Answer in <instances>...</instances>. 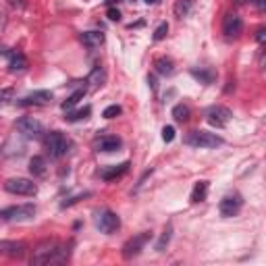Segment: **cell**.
<instances>
[{
  "mask_svg": "<svg viewBox=\"0 0 266 266\" xmlns=\"http://www.w3.org/2000/svg\"><path fill=\"white\" fill-rule=\"evenodd\" d=\"M69 258V249L54 239H46L34 247L32 251V264H61Z\"/></svg>",
  "mask_w": 266,
  "mask_h": 266,
  "instance_id": "cell-1",
  "label": "cell"
},
{
  "mask_svg": "<svg viewBox=\"0 0 266 266\" xmlns=\"http://www.w3.org/2000/svg\"><path fill=\"white\" fill-rule=\"evenodd\" d=\"M44 142H46V150L50 154V158H63L67 156L69 148H71V142L61 131H50Z\"/></svg>",
  "mask_w": 266,
  "mask_h": 266,
  "instance_id": "cell-2",
  "label": "cell"
},
{
  "mask_svg": "<svg viewBox=\"0 0 266 266\" xmlns=\"http://www.w3.org/2000/svg\"><path fill=\"white\" fill-rule=\"evenodd\" d=\"M185 144L193 146V148H218L222 146V137H218L216 133L210 131H191L185 135Z\"/></svg>",
  "mask_w": 266,
  "mask_h": 266,
  "instance_id": "cell-3",
  "label": "cell"
},
{
  "mask_svg": "<svg viewBox=\"0 0 266 266\" xmlns=\"http://www.w3.org/2000/svg\"><path fill=\"white\" fill-rule=\"evenodd\" d=\"M36 206L34 204H21V206H11L0 210V218L11 220V222H21V220H32L36 216Z\"/></svg>",
  "mask_w": 266,
  "mask_h": 266,
  "instance_id": "cell-4",
  "label": "cell"
},
{
  "mask_svg": "<svg viewBox=\"0 0 266 266\" xmlns=\"http://www.w3.org/2000/svg\"><path fill=\"white\" fill-rule=\"evenodd\" d=\"M5 189L13 195H36L38 193V185L34 183L32 179H25V177H13L7 179Z\"/></svg>",
  "mask_w": 266,
  "mask_h": 266,
  "instance_id": "cell-5",
  "label": "cell"
},
{
  "mask_svg": "<svg viewBox=\"0 0 266 266\" xmlns=\"http://www.w3.org/2000/svg\"><path fill=\"white\" fill-rule=\"evenodd\" d=\"M17 129L19 133H23L27 139H40L42 135H44V125H42L38 119L34 117H23L17 121Z\"/></svg>",
  "mask_w": 266,
  "mask_h": 266,
  "instance_id": "cell-6",
  "label": "cell"
},
{
  "mask_svg": "<svg viewBox=\"0 0 266 266\" xmlns=\"http://www.w3.org/2000/svg\"><path fill=\"white\" fill-rule=\"evenodd\" d=\"M96 227L106 235H113L121 229V218L113 212V210H102V212L96 216Z\"/></svg>",
  "mask_w": 266,
  "mask_h": 266,
  "instance_id": "cell-7",
  "label": "cell"
},
{
  "mask_svg": "<svg viewBox=\"0 0 266 266\" xmlns=\"http://www.w3.org/2000/svg\"><path fill=\"white\" fill-rule=\"evenodd\" d=\"M206 121L212 125V127L222 129V127H227L231 121V110L225 106H210L206 110Z\"/></svg>",
  "mask_w": 266,
  "mask_h": 266,
  "instance_id": "cell-8",
  "label": "cell"
},
{
  "mask_svg": "<svg viewBox=\"0 0 266 266\" xmlns=\"http://www.w3.org/2000/svg\"><path fill=\"white\" fill-rule=\"evenodd\" d=\"M150 233H139V235H135V237H131V239L123 245V258L125 260H131V258H135L139 251H142L144 247H146V243L150 241Z\"/></svg>",
  "mask_w": 266,
  "mask_h": 266,
  "instance_id": "cell-9",
  "label": "cell"
},
{
  "mask_svg": "<svg viewBox=\"0 0 266 266\" xmlns=\"http://www.w3.org/2000/svg\"><path fill=\"white\" fill-rule=\"evenodd\" d=\"M243 32V21L237 13H227L222 19V34L227 38H239Z\"/></svg>",
  "mask_w": 266,
  "mask_h": 266,
  "instance_id": "cell-10",
  "label": "cell"
},
{
  "mask_svg": "<svg viewBox=\"0 0 266 266\" xmlns=\"http://www.w3.org/2000/svg\"><path fill=\"white\" fill-rule=\"evenodd\" d=\"M241 204H243V200L239 198V195H225V198L220 200V204H218L220 216H225V218L237 216V214H239V210H241Z\"/></svg>",
  "mask_w": 266,
  "mask_h": 266,
  "instance_id": "cell-11",
  "label": "cell"
},
{
  "mask_svg": "<svg viewBox=\"0 0 266 266\" xmlns=\"http://www.w3.org/2000/svg\"><path fill=\"white\" fill-rule=\"evenodd\" d=\"M25 251H27V247L23 241H0V256L19 260L25 256Z\"/></svg>",
  "mask_w": 266,
  "mask_h": 266,
  "instance_id": "cell-12",
  "label": "cell"
},
{
  "mask_svg": "<svg viewBox=\"0 0 266 266\" xmlns=\"http://www.w3.org/2000/svg\"><path fill=\"white\" fill-rule=\"evenodd\" d=\"M50 100H52V94L48 90H38V92L30 94V96H25L23 100H19L17 104L19 106H44Z\"/></svg>",
  "mask_w": 266,
  "mask_h": 266,
  "instance_id": "cell-13",
  "label": "cell"
},
{
  "mask_svg": "<svg viewBox=\"0 0 266 266\" xmlns=\"http://www.w3.org/2000/svg\"><path fill=\"white\" fill-rule=\"evenodd\" d=\"M30 173L34 177H38V179L46 177L48 175V162H46V158L44 156H34L30 160Z\"/></svg>",
  "mask_w": 266,
  "mask_h": 266,
  "instance_id": "cell-14",
  "label": "cell"
},
{
  "mask_svg": "<svg viewBox=\"0 0 266 266\" xmlns=\"http://www.w3.org/2000/svg\"><path fill=\"white\" fill-rule=\"evenodd\" d=\"M121 148V139L117 135H102L98 139V150L100 152H117Z\"/></svg>",
  "mask_w": 266,
  "mask_h": 266,
  "instance_id": "cell-15",
  "label": "cell"
},
{
  "mask_svg": "<svg viewBox=\"0 0 266 266\" xmlns=\"http://www.w3.org/2000/svg\"><path fill=\"white\" fill-rule=\"evenodd\" d=\"M27 69V59L21 52H11L9 57V71L11 73H23Z\"/></svg>",
  "mask_w": 266,
  "mask_h": 266,
  "instance_id": "cell-16",
  "label": "cell"
},
{
  "mask_svg": "<svg viewBox=\"0 0 266 266\" xmlns=\"http://www.w3.org/2000/svg\"><path fill=\"white\" fill-rule=\"evenodd\" d=\"M127 169H129V162H121V164L110 166V169H102V171H100V177H102L104 181H113V179H117V177H121V175L127 173Z\"/></svg>",
  "mask_w": 266,
  "mask_h": 266,
  "instance_id": "cell-17",
  "label": "cell"
},
{
  "mask_svg": "<svg viewBox=\"0 0 266 266\" xmlns=\"http://www.w3.org/2000/svg\"><path fill=\"white\" fill-rule=\"evenodd\" d=\"M81 42L88 48H98L104 42V34L102 32H86V34H81Z\"/></svg>",
  "mask_w": 266,
  "mask_h": 266,
  "instance_id": "cell-18",
  "label": "cell"
},
{
  "mask_svg": "<svg viewBox=\"0 0 266 266\" xmlns=\"http://www.w3.org/2000/svg\"><path fill=\"white\" fill-rule=\"evenodd\" d=\"M154 69H156V73L158 75H173L175 71V65L171 59H166V57H158L156 61H154Z\"/></svg>",
  "mask_w": 266,
  "mask_h": 266,
  "instance_id": "cell-19",
  "label": "cell"
},
{
  "mask_svg": "<svg viewBox=\"0 0 266 266\" xmlns=\"http://www.w3.org/2000/svg\"><path fill=\"white\" fill-rule=\"evenodd\" d=\"M206 193H208V181H198V183L193 185V189H191L189 200H191L193 204L204 202V200H206Z\"/></svg>",
  "mask_w": 266,
  "mask_h": 266,
  "instance_id": "cell-20",
  "label": "cell"
},
{
  "mask_svg": "<svg viewBox=\"0 0 266 266\" xmlns=\"http://www.w3.org/2000/svg\"><path fill=\"white\" fill-rule=\"evenodd\" d=\"M191 9H193V0H177L173 7V13H175V17L183 19L191 13Z\"/></svg>",
  "mask_w": 266,
  "mask_h": 266,
  "instance_id": "cell-21",
  "label": "cell"
},
{
  "mask_svg": "<svg viewBox=\"0 0 266 266\" xmlns=\"http://www.w3.org/2000/svg\"><path fill=\"white\" fill-rule=\"evenodd\" d=\"M191 77H195L198 81H202L204 86H208V83L214 81V73L212 71H206V69H191Z\"/></svg>",
  "mask_w": 266,
  "mask_h": 266,
  "instance_id": "cell-22",
  "label": "cell"
},
{
  "mask_svg": "<svg viewBox=\"0 0 266 266\" xmlns=\"http://www.w3.org/2000/svg\"><path fill=\"white\" fill-rule=\"evenodd\" d=\"M90 113H92V108L90 106H83V108H79V110H75V113H69L65 119L69 121V123H77V121H86L88 117H90Z\"/></svg>",
  "mask_w": 266,
  "mask_h": 266,
  "instance_id": "cell-23",
  "label": "cell"
},
{
  "mask_svg": "<svg viewBox=\"0 0 266 266\" xmlns=\"http://www.w3.org/2000/svg\"><path fill=\"white\" fill-rule=\"evenodd\" d=\"M83 96H86V88H83V90H77V92H73V94L69 96L67 100L63 102V110H71V108H73V106H75V104L81 100Z\"/></svg>",
  "mask_w": 266,
  "mask_h": 266,
  "instance_id": "cell-24",
  "label": "cell"
},
{
  "mask_svg": "<svg viewBox=\"0 0 266 266\" xmlns=\"http://www.w3.org/2000/svg\"><path fill=\"white\" fill-rule=\"evenodd\" d=\"M189 106L187 104H177L175 108H173V117H175V121H179V123H185L187 119H189Z\"/></svg>",
  "mask_w": 266,
  "mask_h": 266,
  "instance_id": "cell-25",
  "label": "cell"
},
{
  "mask_svg": "<svg viewBox=\"0 0 266 266\" xmlns=\"http://www.w3.org/2000/svg\"><path fill=\"white\" fill-rule=\"evenodd\" d=\"M171 235H173V227L169 225V227H166L164 229V233L160 235V239H158V243H156V249L158 251H162L166 245H169V241H171Z\"/></svg>",
  "mask_w": 266,
  "mask_h": 266,
  "instance_id": "cell-26",
  "label": "cell"
},
{
  "mask_svg": "<svg viewBox=\"0 0 266 266\" xmlns=\"http://www.w3.org/2000/svg\"><path fill=\"white\" fill-rule=\"evenodd\" d=\"M104 79H106V75H104V69L96 67L94 71H92V75H90V81L94 83V86H104Z\"/></svg>",
  "mask_w": 266,
  "mask_h": 266,
  "instance_id": "cell-27",
  "label": "cell"
},
{
  "mask_svg": "<svg viewBox=\"0 0 266 266\" xmlns=\"http://www.w3.org/2000/svg\"><path fill=\"white\" fill-rule=\"evenodd\" d=\"M11 100H15V92L13 88H7V90H0V108L11 104Z\"/></svg>",
  "mask_w": 266,
  "mask_h": 266,
  "instance_id": "cell-28",
  "label": "cell"
},
{
  "mask_svg": "<svg viewBox=\"0 0 266 266\" xmlns=\"http://www.w3.org/2000/svg\"><path fill=\"white\" fill-rule=\"evenodd\" d=\"M166 34H169V23H160V25L156 27V32H154V42L164 40Z\"/></svg>",
  "mask_w": 266,
  "mask_h": 266,
  "instance_id": "cell-29",
  "label": "cell"
},
{
  "mask_svg": "<svg viewBox=\"0 0 266 266\" xmlns=\"http://www.w3.org/2000/svg\"><path fill=\"white\" fill-rule=\"evenodd\" d=\"M119 115H121V106H117V104L106 106V108H104V113H102L104 119H115V117H119Z\"/></svg>",
  "mask_w": 266,
  "mask_h": 266,
  "instance_id": "cell-30",
  "label": "cell"
},
{
  "mask_svg": "<svg viewBox=\"0 0 266 266\" xmlns=\"http://www.w3.org/2000/svg\"><path fill=\"white\" fill-rule=\"evenodd\" d=\"M162 139L166 144H171L173 139H175V127L173 125H166V127H162Z\"/></svg>",
  "mask_w": 266,
  "mask_h": 266,
  "instance_id": "cell-31",
  "label": "cell"
},
{
  "mask_svg": "<svg viewBox=\"0 0 266 266\" xmlns=\"http://www.w3.org/2000/svg\"><path fill=\"white\" fill-rule=\"evenodd\" d=\"M106 17L110 19V21H121V13H119V9H115V7H110L108 11H106Z\"/></svg>",
  "mask_w": 266,
  "mask_h": 266,
  "instance_id": "cell-32",
  "label": "cell"
},
{
  "mask_svg": "<svg viewBox=\"0 0 266 266\" xmlns=\"http://www.w3.org/2000/svg\"><path fill=\"white\" fill-rule=\"evenodd\" d=\"M256 40L260 42V44H264V40H266V30H264V27H260V30L256 32Z\"/></svg>",
  "mask_w": 266,
  "mask_h": 266,
  "instance_id": "cell-33",
  "label": "cell"
},
{
  "mask_svg": "<svg viewBox=\"0 0 266 266\" xmlns=\"http://www.w3.org/2000/svg\"><path fill=\"white\" fill-rule=\"evenodd\" d=\"M9 3H11V7H19V9H23V7H25L23 0H9Z\"/></svg>",
  "mask_w": 266,
  "mask_h": 266,
  "instance_id": "cell-34",
  "label": "cell"
},
{
  "mask_svg": "<svg viewBox=\"0 0 266 266\" xmlns=\"http://www.w3.org/2000/svg\"><path fill=\"white\" fill-rule=\"evenodd\" d=\"M148 83H150V88H152V90H156V77H154V75L148 77Z\"/></svg>",
  "mask_w": 266,
  "mask_h": 266,
  "instance_id": "cell-35",
  "label": "cell"
},
{
  "mask_svg": "<svg viewBox=\"0 0 266 266\" xmlns=\"http://www.w3.org/2000/svg\"><path fill=\"white\" fill-rule=\"evenodd\" d=\"M254 3H256V7H258L260 11H264V9H266V0H254Z\"/></svg>",
  "mask_w": 266,
  "mask_h": 266,
  "instance_id": "cell-36",
  "label": "cell"
},
{
  "mask_svg": "<svg viewBox=\"0 0 266 266\" xmlns=\"http://www.w3.org/2000/svg\"><path fill=\"white\" fill-rule=\"evenodd\" d=\"M235 3H239V5H243V3H254V0H235Z\"/></svg>",
  "mask_w": 266,
  "mask_h": 266,
  "instance_id": "cell-37",
  "label": "cell"
},
{
  "mask_svg": "<svg viewBox=\"0 0 266 266\" xmlns=\"http://www.w3.org/2000/svg\"><path fill=\"white\" fill-rule=\"evenodd\" d=\"M119 3H123V0H110V5H119Z\"/></svg>",
  "mask_w": 266,
  "mask_h": 266,
  "instance_id": "cell-38",
  "label": "cell"
},
{
  "mask_svg": "<svg viewBox=\"0 0 266 266\" xmlns=\"http://www.w3.org/2000/svg\"><path fill=\"white\" fill-rule=\"evenodd\" d=\"M144 3H146V5H154V3H156V0H144Z\"/></svg>",
  "mask_w": 266,
  "mask_h": 266,
  "instance_id": "cell-39",
  "label": "cell"
}]
</instances>
